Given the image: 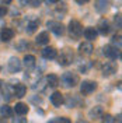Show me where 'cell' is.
<instances>
[{"label": "cell", "mask_w": 122, "mask_h": 123, "mask_svg": "<svg viewBox=\"0 0 122 123\" xmlns=\"http://www.w3.org/2000/svg\"><path fill=\"white\" fill-rule=\"evenodd\" d=\"M81 34H83L81 24L79 23V21H76V20H72L70 24H69V35H70V38L79 39L81 37Z\"/></svg>", "instance_id": "obj_1"}, {"label": "cell", "mask_w": 122, "mask_h": 123, "mask_svg": "<svg viewBox=\"0 0 122 123\" xmlns=\"http://www.w3.org/2000/svg\"><path fill=\"white\" fill-rule=\"evenodd\" d=\"M62 83H63V85L66 87V88H72V87H75V85L79 83V77H77V74H75V73H65L63 76H62Z\"/></svg>", "instance_id": "obj_2"}, {"label": "cell", "mask_w": 122, "mask_h": 123, "mask_svg": "<svg viewBox=\"0 0 122 123\" xmlns=\"http://www.w3.org/2000/svg\"><path fill=\"white\" fill-rule=\"evenodd\" d=\"M97 90V83L95 81H88V80H86L81 83L80 85V92L83 94V95H90L91 92H94Z\"/></svg>", "instance_id": "obj_3"}, {"label": "cell", "mask_w": 122, "mask_h": 123, "mask_svg": "<svg viewBox=\"0 0 122 123\" xmlns=\"http://www.w3.org/2000/svg\"><path fill=\"white\" fill-rule=\"evenodd\" d=\"M73 60V53L69 50V49H65L63 52L61 53V56L58 57V63L61 66H69Z\"/></svg>", "instance_id": "obj_4"}, {"label": "cell", "mask_w": 122, "mask_h": 123, "mask_svg": "<svg viewBox=\"0 0 122 123\" xmlns=\"http://www.w3.org/2000/svg\"><path fill=\"white\" fill-rule=\"evenodd\" d=\"M48 27L51 28V31L54 32L55 35H58V37H61L65 34V25L61 23H56V21H49L48 23Z\"/></svg>", "instance_id": "obj_5"}, {"label": "cell", "mask_w": 122, "mask_h": 123, "mask_svg": "<svg viewBox=\"0 0 122 123\" xmlns=\"http://www.w3.org/2000/svg\"><path fill=\"white\" fill-rule=\"evenodd\" d=\"M102 53L107 57H109V59H116V57H119V49H116L112 45H107L102 49Z\"/></svg>", "instance_id": "obj_6"}, {"label": "cell", "mask_w": 122, "mask_h": 123, "mask_svg": "<svg viewBox=\"0 0 122 123\" xmlns=\"http://www.w3.org/2000/svg\"><path fill=\"white\" fill-rule=\"evenodd\" d=\"M8 70H10V73H18L21 70V62L18 60L17 57H10V60H8Z\"/></svg>", "instance_id": "obj_7"}, {"label": "cell", "mask_w": 122, "mask_h": 123, "mask_svg": "<svg viewBox=\"0 0 122 123\" xmlns=\"http://www.w3.org/2000/svg\"><path fill=\"white\" fill-rule=\"evenodd\" d=\"M14 37V31L11 30V28H3L1 32H0V39L3 41V42H8V41H11Z\"/></svg>", "instance_id": "obj_8"}, {"label": "cell", "mask_w": 122, "mask_h": 123, "mask_svg": "<svg viewBox=\"0 0 122 123\" xmlns=\"http://www.w3.org/2000/svg\"><path fill=\"white\" fill-rule=\"evenodd\" d=\"M93 45L90 41H87V42H83V43H80V46H79V50H80V53L83 55H91L93 53Z\"/></svg>", "instance_id": "obj_9"}, {"label": "cell", "mask_w": 122, "mask_h": 123, "mask_svg": "<svg viewBox=\"0 0 122 123\" xmlns=\"http://www.w3.org/2000/svg\"><path fill=\"white\" fill-rule=\"evenodd\" d=\"M27 92V87L24 84H15V87L13 88V95H15L17 98H23Z\"/></svg>", "instance_id": "obj_10"}, {"label": "cell", "mask_w": 122, "mask_h": 123, "mask_svg": "<svg viewBox=\"0 0 122 123\" xmlns=\"http://www.w3.org/2000/svg\"><path fill=\"white\" fill-rule=\"evenodd\" d=\"M51 102L54 104L55 106H61L62 104L65 102V99H63V95H62L59 91H56L54 92L52 95H51Z\"/></svg>", "instance_id": "obj_11"}, {"label": "cell", "mask_w": 122, "mask_h": 123, "mask_svg": "<svg viewBox=\"0 0 122 123\" xmlns=\"http://www.w3.org/2000/svg\"><path fill=\"white\" fill-rule=\"evenodd\" d=\"M109 7V0H95V8L100 13H104L107 11Z\"/></svg>", "instance_id": "obj_12"}, {"label": "cell", "mask_w": 122, "mask_h": 123, "mask_svg": "<svg viewBox=\"0 0 122 123\" xmlns=\"http://www.w3.org/2000/svg\"><path fill=\"white\" fill-rule=\"evenodd\" d=\"M14 111H15V113H17V115L23 116V115H27L30 109H28V106H27L25 104H23V102H18V104H15Z\"/></svg>", "instance_id": "obj_13"}, {"label": "cell", "mask_w": 122, "mask_h": 123, "mask_svg": "<svg viewBox=\"0 0 122 123\" xmlns=\"http://www.w3.org/2000/svg\"><path fill=\"white\" fill-rule=\"evenodd\" d=\"M84 38L88 39V41H94V39H97V35H98V32L95 28H86L84 30Z\"/></svg>", "instance_id": "obj_14"}, {"label": "cell", "mask_w": 122, "mask_h": 123, "mask_svg": "<svg viewBox=\"0 0 122 123\" xmlns=\"http://www.w3.org/2000/svg\"><path fill=\"white\" fill-rule=\"evenodd\" d=\"M98 31L100 34H102V35H107L108 32L111 31V27H109V23H108L107 20H101L98 24Z\"/></svg>", "instance_id": "obj_15"}, {"label": "cell", "mask_w": 122, "mask_h": 123, "mask_svg": "<svg viewBox=\"0 0 122 123\" xmlns=\"http://www.w3.org/2000/svg\"><path fill=\"white\" fill-rule=\"evenodd\" d=\"M104 115V109H102V106H94L88 112V116L91 117V119H97V117H101V116Z\"/></svg>", "instance_id": "obj_16"}, {"label": "cell", "mask_w": 122, "mask_h": 123, "mask_svg": "<svg viewBox=\"0 0 122 123\" xmlns=\"http://www.w3.org/2000/svg\"><path fill=\"white\" fill-rule=\"evenodd\" d=\"M115 71H116V67H115L112 63H105V64L102 66V74H104L105 77L114 74Z\"/></svg>", "instance_id": "obj_17"}, {"label": "cell", "mask_w": 122, "mask_h": 123, "mask_svg": "<svg viewBox=\"0 0 122 123\" xmlns=\"http://www.w3.org/2000/svg\"><path fill=\"white\" fill-rule=\"evenodd\" d=\"M37 43L38 45H46V43H49V34L48 32H41L38 37H37Z\"/></svg>", "instance_id": "obj_18"}, {"label": "cell", "mask_w": 122, "mask_h": 123, "mask_svg": "<svg viewBox=\"0 0 122 123\" xmlns=\"http://www.w3.org/2000/svg\"><path fill=\"white\" fill-rule=\"evenodd\" d=\"M42 56L45 59H55L56 57V49L55 48H45L42 50Z\"/></svg>", "instance_id": "obj_19"}, {"label": "cell", "mask_w": 122, "mask_h": 123, "mask_svg": "<svg viewBox=\"0 0 122 123\" xmlns=\"http://www.w3.org/2000/svg\"><path fill=\"white\" fill-rule=\"evenodd\" d=\"M24 64H25L27 69L34 67V66H35V56H32V55H25V57H24Z\"/></svg>", "instance_id": "obj_20"}, {"label": "cell", "mask_w": 122, "mask_h": 123, "mask_svg": "<svg viewBox=\"0 0 122 123\" xmlns=\"http://www.w3.org/2000/svg\"><path fill=\"white\" fill-rule=\"evenodd\" d=\"M45 80H46V83H48L46 85H51V87H56V85L59 84V77L55 76V74H49Z\"/></svg>", "instance_id": "obj_21"}, {"label": "cell", "mask_w": 122, "mask_h": 123, "mask_svg": "<svg viewBox=\"0 0 122 123\" xmlns=\"http://www.w3.org/2000/svg\"><path fill=\"white\" fill-rule=\"evenodd\" d=\"M0 115L4 116V117H10V116L13 115V109L7 105H1L0 106Z\"/></svg>", "instance_id": "obj_22"}, {"label": "cell", "mask_w": 122, "mask_h": 123, "mask_svg": "<svg viewBox=\"0 0 122 123\" xmlns=\"http://www.w3.org/2000/svg\"><path fill=\"white\" fill-rule=\"evenodd\" d=\"M79 104H80V101H79V98H76L75 95H73V97L70 95L68 99H66V105H68V108H76Z\"/></svg>", "instance_id": "obj_23"}, {"label": "cell", "mask_w": 122, "mask_h": 123, "mask_svg": "<svg viewBox=\"0 0 122 123\" xmlns=\"http://www.w3.org/2000/svg\"><path fill=\"white\" fill-rule=\"evenodd\" d=\"M11 95H13V88L10 85H6L4 90H3V98L6 101H10L11 99Z\"/></svg>", "instance_id": "obj_24"}, {"label": "cell", "mask_w": 122, "mask_h": 123, "mask_svg": "<svg viewBox=\"0 0 122 123\" xmlns=\"http://www.w3.org/2000/svg\"><path fill=\"white\" fill-rule=\"evenodd\" d=\"M37 28H38V21H31V23L27 25V32H28V34H32Z\"/></svg>", "instance_id": "obj_25"}, {"label": "cell", "mask_w": 122, "mask_h": 123, "mask_svg": "<svg viewBox=\"0 0 122 123\" xmlns=\"http://www.w3.org/2000/svg\"><path fill=\"white\" fill-rule=\"evenodd\" d=\"M112 43L118 45V49H121V35H115L112 38Z\"/></svg>", "instance_id": "obj_26"}, {"label": "cell", "mask_w": 122, "mask_h": 123, "mask_svg": "<svg viewBox=\"0 0 122 123\" xmlns=\"http://www.w3.org/2000/svg\"><path fill=\"white\" fill-rule=\"evenodd\" d=\"M101 117H102V122L104 123H114V117L111 115H105V116L102 115Z\"/></svg>", "instance_id": "obj_27"}, {"label": "cell", "mask_w": 122, "mask_h": 123, "mask_svg": "<svg viewBox=\"0 0 122 123\" xmlns=\"http://www.w3.org/2000/svg\"><path fill=\"white\" fill-rule=\"evenodd\" d=\"M28 3H30L31 7H38V6H41L42 0H28Z\"/></svg>", "instance_id": "obj_28"}, {"label": "cell", "mask_w": 122, "mask_h": 123, "mask_svg": "<svg viewBox=\"0 0 122 123\" xmlns=\"http://www.w3.org/2000/svg\"><path fill=\"white\" fill-rule=\"evenodd\" d=\"M13 123H27V119H25V117H21V116L13 117Z\"/></svg>", "instance_id": "obj_29"}, {"label": "cell", "mask_w": 122, "mask_h": 123, "mask_svg": "<svg viewBox=\"0 0 122 123\" xmlns=\"http://www.w3.org/2000/svg\"><path fill=\"white\" fill-rule=\"evenodd\" d=\"M6 13H7V8L4 7V6H0V18H1V17H4Z\"/></svg>", "instance_id": "obj_30"}, {"label": "cell", "mask_w": 122, "mask_h": 123, "mask_svg": "<svg viewBox=\"0 0 122 123\" xmlns=\"http://www.w3.org/2000/svg\"><path fill=\"white\" fill-rule=\"evenodd\" d=\"M115 24L118 28H121V15H115Z\"/></svg>", "instance_id": "obj_31"}, {"label": "cell", "mask_w": 122, "mask_h": 123, "mask_svg": "<svg viewBox=\"0 0 122 123\" xmlns=\"http://www.w3.org/2000/svg\"><path fill=\"white\" fill-rule=\"evenodd\" d=\"M58 123H70L68 117H58Z\"/></svg>", "instance_id": "obj_32"}, {"label": "cell", "mask_w": 122, "mask_h": 123, "mask_svg": "<svg viewBox=\"0 0 122 123\" xmlns=\"http://www.w3.org/2000/svg\"><path fill=\"white\" fill-rule=\"evenodd\" d=\"M76 3H79V4H84V3H88V0H76Z\"/></svg>", "instance_id": "obj_33"}, {"label": "cell", "mask_w": 122, "mask_h": 123, "mask_svg": "<svg viewBox=\"0 0 122 123\" xmlns=\"http://www.w3.org/2000/svg\"><path fill=\"white\" fill-rule=\"evenodd\" d=\"M58 0H45V3L46 4H52V3H56Z\"/></svg>", "instance_id": "obj_34"}, {"label": "cell", "mask_w": 122, "mask_h": 123, "mask_svg": "<svg viewBox=\"0 0 122 123\" xmlns=\"http://www.w3.org/2000/svg\"><path fill=\"white\" fill-rule=\"evenodd\" d=\"M0 1H1V3H4V4H8V3H11L13 0H0Z\"/></svg>", "instance_id": "obj_35"}, {"label": "cell", "mask_w": 122, "mask_h": 123, "mask_svg": "<svg viewBox=\"0 0 122 123\" xmlns=\"http://www.w3.org/2000/svg\"><path fill=\"white\" fill-rule=\"evenodd\" d=\"M48 123H58V117H55V119H51Z\"/></svg>", "instance_id": "obj_36"}, {"label": "cell", "mask_w": 122, "mask_h": 123, "mask_svg": "<svg viewBox=\"0 0 122 123\" xmlns=\"http://www.w3.org/2000/svg\"><path fill=\"white\" fill-rule=\"evenodd\" d=\"M0 123H7V122H6V119H3V117H0Z\"/></svg>", "instance_id": "obj_37"}, {"label": "cell", "mask_w": 122, "mask_h": 123, "mask_svg": "<svg viewBox=\"0 0 122 123\" xmlns=\"http://www.w3.org/2000/svg\"><path fill=\"white\" fill-rule=\"evenodd\" d=\"M118 123H121V115L118 116Z\"/></svg>", "instance_id": "obj_38"}, {"label": "cell", "mask_w": 122, "mask_h": 123, "mask_svg": "<svg viewBox=\"0 0 122 123\" xmlns=\"http://www.w3.org/2000/svg\"><path fill=\"white\" fill-rule=\"evenodd\" d=\"M77 123H87V122H83V120H80V122H77Z\"/></svg>", "instance_id": "obj_39"}]
</instances>
